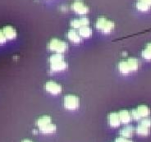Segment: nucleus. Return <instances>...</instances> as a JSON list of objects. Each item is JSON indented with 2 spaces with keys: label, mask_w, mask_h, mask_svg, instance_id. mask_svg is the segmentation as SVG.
<instances>
[{
  "label": "nucleus",
  "mask_w": 151,
  "mask_h": 142,
  "mask_svg": "<svg viewBox=\"0 0 151 142\" xmlns=\"http://www.w3.org/2000/svg\"><path fill=\"white\" fill-rule=\"evenodd\" d=\"M3 30H4V34L6 35V37L9 40H14L17 37V30L14 27H12L11 26H4L3 28Z\"/></svg>",
  "instance_id": "12"
},
{
  "label": "nucleus",
  "mask_w": 151,
  "mask_h": 142,
  "mask_svg": "<svg viewBox=\"0 0 151 142\" xmlns=\"http://www.w3.org/2000/svg\"><path fill=\"white\" fill-rule=\"evenodd\" d=\"M136 7L137 8V10H139L140 12H148L150 9V6H149L148 4H145L141 1H137V3L136 4Z\"/></svg>",
  "instance_id": "21"
},
{
  "label": "nucleus",
  "mask_w": 151,
  "mask_h": 142,
  "mask_svg": "<svg viewBox=\"0 0 151 142\" xmlns=\"http://www.w3.org/2000/svg\"><path fill=\"white\" fill-rule=\"evenodd\" d=\"M141 125H143L145 127H147L149 128L151 127V118L150 117H144L142 119L140 120V123Z\"/></svg>",
  "instance_id": "22"
},
{
  "label": "nucleus",
  "mask_w": 151,
  "mask_h": 142,
  "mask_svg": "<svg viewBox=\"0 0 151 142\" xmlns=\"http://www.w3.org/2000/svg\"><path fill=\"white\" fill-rule=\"evenodd\" d=\"M68 63L63 60V61H61L59 63L50 64V70L52 72H59V71H65L68 68Z\"/></svg>",
  "instance_id": "9"
},
{
  "label": "nucleus",
  "mask_w": 151,
  "mask_h": 142,
  "mask_svg": "<svg viewBox=\"0 0 151 142\" xmlns=\"http://www.w3.org/2000/svg\"><path fill=\"white\" fill-rule=\"evenodd\" d=\"M72 9L79 15H86L90 11L89 7L81 0H75L72 4Z\"/></svg>",
  "instance_id": "6"
},
{
  "label": "nucleus",
  "mask_w": 151,
  "mask_h": 142,
  "mask_svg": "<svg viewBox=\"0 0 151 142\" xmlns=\"http://www.w3.org/2000/svg\"><path fill=\"white\" fill-rule=\"evenodd\" d=\"M78 32H79L81 37L84 38V39H88L92 35V30L89 26H82L81 28H80Z\"/></svg>",
  "instance_id": "17"
},
{
  "label": "nucleus",
  "mask_w": 151,
  "mask_h": 142,
  "mask_svg": "<svg viewBox=\"0 0 151 142\" xmlns=\"http://www.w3.org/2000/svg\"><path fill=\"white\" fill-rule=\"evenodd\" d=\"M136 132L138 135L140 136H146L148 135H150V129L147 127H145L143 125H138L136 128Z\"/></svg>",
  "instance_id": "18"
},
{
  "label": "nucleus",
  "mask_w": 151,
  "mask_h": 142,
  "mask_svg": "<svg viewBox=\"0 0 151 142\" xmlns=\"http://www.w3.org/2000/svg\"><path fill=\"white\" fill-rule=\"evenodd\" d=\"M52 123V118H51V117L48 116V115H45V116H42L40 117H39L36 121V125H37V127H39V129L40 128H41V127H45V125L49 123Z\"/></svg>",
  "instance_id": "15"
},
{
  "label": "nucleus",
  "mask_w": 151,
  "mask_h": 142,
  "mask_svg": "<svg viewBox=\"0 0 151 142\" xmlns=\"http://www.w3.org/2000/svg\"><path fill=\"white\" fill-rule=\"evenodd\" d=\"M64 108L68 110H76L80 106V99L74 94H68L63 99Z\"/></svg>",
  "instance_id": "5"
},
{
  "label": "nucleus",
  "mask_w": 151,
  "mask_h": 142,
  "mask_svg": "<svg viewBox=\"0 0 151 142\" xmlns=\"http://www.w3.org/2000/svg\"><path fill=\"white\" fill-rule=\"evenodd\" d=\"M109 123L112 127H117L122 123L118 112H111L109 115Z\"/></svg>",
  "instance_id": "10"
},
{
  "label": "nucleus",
  "mask_w": 151,
  "mask_h": 142,
  "mask_svg": "<svg viewBox=\"0 0 151 142\" xmlns=\"http://www.w3.org/2000/svg\"><path fill=\"white\" fill-rule=\"evenodd\" d=\"M118 114H119V117H120L122 123L128 124L132 121V113L131 112H129L128 110H126V109L121 110L118 112Z\"/></svg>",
  "instance_id": "13"
},
{
  "label": "nucleus",
  "mask_w": 151,
  "mask_h": 142,
  "mask_svg": "<svg viewBox=\"0 0 151 142\" xmlns=\"http://www.w3.org/2000/svg\"><path fill=\"white\" fill-rule=\"evenodd\" d=\"M141 56L145 60L151 61V43L147 44L146 47L142 50Z\"/></svg>",
  "instance_id": "19"
},
{
  "label": "nucleus",
  "mask_w": 151,
  "mask_h": 142,
  "mask_svg": "<svg viewBox=\"0 0 151 142\" xmlns=\"http://www.w3.org/2000/svg\"><path fill=\"white\" fill-rule=\"evenodd\" d=\"M132 119L136 120H141L144 117H147L150 114V109L146 105H140L138 106L136 109H132Z\"/></svg>",
  "instance_id": "4"
},
{
  "label": "nucleus",
  "mask_w": 151,
  "mask_h": 142,
  "mask_svg": "<svg viewBox=\"0 0 151 142\" xmlns=\"http://www.w3.org/2000/svg\"><path fill=\"white\" fill-rule=\"evenodd\" d=\"M40 131L43 133V134H53L57 130V127L55 124L53 123H49L45 125V127H41V128H40L39 129Z\"/></svg>",
  "instance_id": "14"
},
{
  "label": "nucleus",
  "mask_w": 151,
  "mask_h": 142,
  "mask_svg": "<svg viewBox=\"0 0 151 142\" xmlns=\"http://www.w3.org/2000/svg\"><path fill=\"white\" fill-rule=\"evenodd\" d=\"M45 89L47 92L53 95L59 94L62 92V86L54 81H48L45 86Z\"/></svg>",
  "instance_id": "7"
},
{
  "label": "nucleus",
  "mask_w": 151,
  "mask_h": 142,
  "mask_svg": "<svg viewBox=\"0 0 151 142\" xmlns=\"http://www.w3.org/2000/svg\"><path fill=\"white\" fill-rule=\"evenodd\" d=\"M68 40L74 44H79L81 42L82 38L81 37L79 32H77L75 29H72V30H68Z\"/></svg>",
  "instance_id": "11"
},
{
  "label": "nucleus",
  "mask_w": 151,
  "mask_h": 142,
  "mask_svg": "<svg viewBox=\"0 0 151 142\" xmlns=\"http://www.w3.org/2000/svg\"><path fill=\"white\" fill-rule=\"evenodd\" d=\"M22 142H34V141H30V140H28V139H26V140H23Z\"/></svg>",
  "instance_id": "26"
},
{
  "label": "nucleus",
  "mask_w": 151,
  "mask_h": 142,
  "mask_svg": "<svg viewBox=\"0 0 151 142\" xmlns=\"http://www.w3.org/2000/svg\"><path fill=\"white\" fill-rule=\"evenodd\" d=\"M115 142H133L131 140H129L128 138H125V137H122V136H120V137H117L116 140H115Z\"/></svg>",
  "instance_id": "24"
},
{
  "label": "nucleus",
  "mask_w": 151,
  "mask_h": 142,
  "mask_svg": "<svg viewBox=\"0 0 151 142\" xmlns=\"http://www.w3.org/2000/svg\"><path fill=\"white\" fill-rule=\"evenodd\" d=\"M139 1H141V2H143L145 4H148L149 6H150L151 7V0H139Z\"/></svg>",
  "instance_id": "25"
},
{
  "label": "nucleus",
  "mask_w": 151,
  "mask_h": 142,
  "mask_svg": "<svg viewBox=\"0 0 151 142\" xmlns=\"http://www.w3.org/2000/svg\"><path fill=\"white\" fill-rule=\"evenodd\" d=\"M48 48L51 51L59 53H63L68 49V44L58 39H52L48 45Z\"/></svg>",
  "instance_id": "3"
},
{
  "label": "nucleus",
  "mask_w": 151,
  "mask_h": 142,
  "mask_svg": "<svg viewBox=\"0 0 151 142\" xmlns=\"http://www.w3.org/2000/svg\"><path fill=\"white\" fill-rule=\"evenodd\" d=\"M8 40V39L6 37L5 34H4L3 29L0 30V45H3V44H5Z\"/></svg>",
  "instance_id": "23"
},
{
  "label": "nucleus",
  "mask_w": 151,
  "mask_h": 142,
  "mask_svg": "<svg viewBox=\"0 0 151 142\" xmlns=\"http://www.w3.org/2000/svg\"><path fill=\"white\" fill-rule=\"evenodd\" d=\"M63 53H55L54 54L51 55L49 57V63L50 64L56 63H59L61 61H63Z\"/></svg>",
  "instance_id": "20"
},
{
  "label": "nucleus",
  "mask_w": 151,
  "mask_h": 142,
  "mask_svg": "<svg viewBox=\"0 0 151 142\" xmlns=\"http://www.w3.org/2000/svg\"><path fill=\"white\" fill-rule=\"evenodd\" d=\"M140 67V62L136 58H129L127 60L121 61L118 64V70L123 75L135 72Z\"/></svg>",
  "instance_id": "1"
},
{
  "label": "nucleus",
  "mask_w": 151,
  "mask_h": 142,
  "mask_svg": "<svg viewBox=\"0 0 151 142\" xmlns=\"http://www.w3.org/2000/svg\"><path fill=\"white\" fill-rule=\"evenodd\" d=\"M95 27L97 30H100L103 33L109 34L114 29L115 24L113 22L107 19L104 17H101L97 19L95 23Z\"/></svg>",
  "instance_id": "2"
},
{
  "label": "nucleus",
  "mask_w": 151,
  "mask_h": 142,
  "mask_svg": "<svg viewBox=\"0 0 151 142\" xmlns=\"http://www.w3.org/2000/svg\"><path fill=\"white\" fill-rule=\"evenodd\" d=\"M135 131H136V129L132 126H127L120 131V135H121V136L125 137V138H130V137H132Z\"/></svg>",
  "instance_id": "16"
},
{
  "label": "nucleus",
  "mask_w": 151,
  "mask_h": 142,
  "mask_svg": "<svg viewBox=\"0 0 151 142\" xmlns=\"http://www.w3.org/2000/svg\"><path fill=\"white\" fill-rule=\"evenodd\" d=\"M90 24V20L87 17H81V18L74 19L71 22V26L73 29H77L79 30L80 28H81L82 26H89Z\"/></svg>",
  "instance_id": "8"
}]
</instances>
